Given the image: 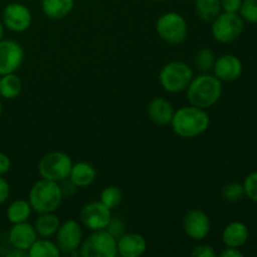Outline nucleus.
Listing matches in <instances>:
<instances>
[{"instance_id":"nucleus-13","label":"nucleus","mask_w":257,"mask_h":257,"mask_svg":"<svg viewBox=\"0 0 257 257\" xmlns=\"http://www.w3.org/2000/svg\"><path fill=\"white\" fill-rule=\"evenodd\" d=\"M182 226L188 237L195 241H202L210 233L211 220L205 211L200 208H192L186 212Z\"/></svg>"},{"instance_id":"nucleus-18","label":"nucleus","mask_w":257,"mask_h":257,"mask_svg":"<svg viewBox=\"0 0 257 257\" xmlns=\"http://www.w3.org/2000/svg\"><path fill=\"white\" fill-rule=\"evenodd\" d=\"M247 226L241 221L230 222L222 231V242L226 247H242L248 240Z\"/></svg>"},{"instance_id":"nucleus-34","label":"nucleus","mask_w":257,"mask_h":257,"mask_svg":"<svg viewBox=\"0 0 257 257\" xmlns=\"http://www.w3.org/2000/svg\"><path fill=\"white\" fill-rule=\"evenodd\" d=\"M241 4H242V0H221L222 12L226 13H238Z\"/></svg>"},{"instance_id":"nucleus-32","label":"nucleus","mask_w":257,"mask_h":257,"mask_svg":"<svg viewBox=\"0 0 257 257\" xmlns=\"http://www.w3.org/2000/svg\"><path fill=\"white\" fill-rule=\"evenodd\" d=\"M59 186H60V190H62L63 197H73L78 191V187L69 180V177L60 181Z\"/></svg>"},{"instance_id":"nucleus-37","label":"nucleus","mask_w":257,"mask_h":257,"mask_svg":"<svg viewBox=\"0 0 257 257\" xmlns=\"http://www.w3.org/2000/svg\"><path fill=\"white\" fill-rule=\"evenodd\" d=\"M221 257H243V252L237 247H226L220 253Z\"/></svg>"},{"instance_id":"nucleus-21","label":"nucleus","mask_w":257,"mask_h":257,"mask_svg":"<svg viewBox=\"0 0 257 257\" xmlns=\"http://www.w3.org/2000/svg\"><path fill=\"white\" fill-rule=\"evenodd\" d=\"M60 223L62 222H60L59 217L54 215V212L39 213L34 222V228L39 237L50 238L55 236Z\"/></svg>"},{"instance_id":"nucleus-16","label":"nucleus","mask_w":257,"mask_h":257,"mask_svg":"<svg viewBox=\"0 0 257 257\" xmlns=\"http://www.w3.org/2000/svg\"><path fill=\"white\" fill-rule=\"evenodd\" d=\"M117 251L122 257H141L147 251V241L141 233H123L117 238Z\"/></svg>"},{"instance_id":"nucleus-30","label":"nucleus","mask_w":257,"mask_h":257,"mask_svg":"<svg viewBox=\"0 0 257 257\" xmlns=\"http://www.w3.org/2000/svg\"><path fill=\"white\" fill-rule=\"evenodd\" d=\"M245 197L257 203V172H252L245 178L242 183Z\"/></svg>"},{"instance_id":"nucleus-23","label":"nucleus","mask_w":257,"mask_h":257,"mask_svg":"<svg viewBox=\"0 0 257 257\" xmlns=\"http://www.w3.org/2000/svg\"><path fill=\"white\" fill-rule=\"evenodd\" d=\"M23 90V82L15 73L0 75V97L12 100L20 95Z\"/></svg>"},{"instance_id":"nucleus-39","label":"nucleus","mask_w":257,"mask_h":257,"mask_svg":"<svg viewBox=\"0 0 257 257\" xmlns=\"http://www.w3.org/2000/svg\"><path fill=\"white\" fill-rule=\"evenodd\" d=\"M2 114H3V103L2 100H0V117H2Z\"/></svg>"},{"instance_id":"nucleus-20","label":"nucleus","mask_w":257,"mask_h":257,"mask_svg":"<svg viewBox=\"0 0 257 257\" xmlns=\"http://www.w3.org/2000/svg\"><path fill=\"white\" fill-rule=\"evenodd\" d=\"M74 8V0H42L43 14L52 20L64 19Z\"/></svg>"},{"instance_id":"nucleus-17","label":"nucleus","mask_w":257,"mask_h":257,"mask_svg":"<svg viewBox=\"0 0 257 257\" xmlns=\"http://www.w3.org/2000/svg\"><path fill=\"white\" fill-rule=\"evenodd\" d=\"M147 112L148 117L155 124L160 125V127H166L172 122L175 108H173L172 103L166 98L156 97L148 104Z\"/></svg>"},{"instance_id":"nucleus-9","label":"nucleus","mask_w":257,"mask_h":257,"mask_svg":"<svg viewBox=\"0 0 257 257\" xmlns=\"http://www.w3.org/2000/svg\"><path fill=\"white\" fill-rule=\"evenodd\" d=\"M54 237L62 253H69V255L78 253L79 255L78 248L82 245L83 228L78 221L67 220L60 223Z\"/></svg>"},{"instance_id":"nucleus-22","label":"nucleus","mask_w":257,"mask_h":257,"mask_svg":"<svg viewBox=\"0 0 257 257\" xmlns=\"http://www.w3.org/2000/svg\"><path fill=\"white\" fill-rule=\"evenodd\" d=\"M33 208L28 200H15L8 206L7 218L12 225L20 222H27L30 218Z\"/></svg>"},{"instance_id":"nucleus-2","label":"nucleus","mask_w":257,"mask_h":257,"mask_svg":"<svg viewBox=\"0 0 257 257\" xmlns=\"http://www.w3.org/2000/svg\"><path fill=\"white\" fill-rule=\"evenodd\" d=\"M222 95V82L210 73H201L193 77L186 89L188 103L195 107L208 109L220 100Z\"/></svg>"},{"instance_id":"nucleus-7","label":"nucleus","mask_w":257,"mask_h":257,"mask_svg":"<svg viewBox=\"0 0 257 257\" xmlns=\"http://www.w3.org/2000/svg\"><path fill=\"white\" fill-rule=\"evenodd\" d=\"M79 255L82 257H115L118 255L117 238L108 230L92 231L82 241Z\"/></svg>"},{"instance_id":"nucleus-28","label":"nucleus","mask_w":257,"mask_h":257,"mask_svg":"<svg viewBox=\"0 0 257 257\" xmlns=\"http://www.w3.org/2000/svg\"><path fill=\"white\" fill-rule=\"evenodd\" d=\"M222 197L225 201L232 203L238 202V201L242 200V198L245 197V190H243L242 183H227V185L222 188Z\"/></svg>"},{"instance_id":"nucleus-33","label":"nucleus","mask_w":257,"mask_h":257,"mask_svg":"<svg viewBox=\"0 0 257 257\" xmlns=\"http://www.w3.org/2000/svg\"><path fill=\"white\" fill-rule=\"evenodd\" d=\"M105 230L109 231V232L112 233L115 238H118V237H120L123 233H124L123 232V231H124V225H123L122 220H119V218H118V220H113V217H112L109 225H108V227L105 228Z\"/></svg>"},{"instance_id":"nucleus-5","label":"nucleus","mask_w":257,"mask_h":257,"mask_svg":"<svg viewBox=\"0 0 257 257\" xmlns=\"http://www.w3.org/2000/svg\"><path fill=\"white\" fill-rule=\"evenodd\" d=\"M156 32L163 42L171 45H180L187 39V22L180 13H163L156 22Z\"/></svg>"},{"instance_id":"nucleus-15","label":"nucleus","mask_w":257,"mask_h":257,"mask_svg":"<svg viewBox=\"0 0 257 257\" xmlns=\"http://www.w3.org/2000/svg\"><path fill=\"white\" fill-rule=\"evenodd\" d=\"M242 62L233 54H223L216 58L213 64V74L221 82H233L242 74Z\"/></svg>"},{"instance_id":"nucleus-11","label":"nucleus","mask_w":257,"mask_h":257,"mask_svg":"<svg viewBox=\"0 0 257 257\" xmlns=\"http://www.w3.org/2000/svg\"><path fill=\"white\" fill-rule=\"evenodd\" d=\"M80 223L89 231L105 230L112 220V210L102 202L87 203L79 213Z\"/></svg>"},{"instance_id":"nucleus-10","label":"nucleus","mask_w":257,"mask_h":257,"mask_svg":"<svg viewBox=\"0 0 257 257\" xmlns=\"http://www.w3.org/2000/svg\"><path fill=\"white\" fill-rule=\"evenodd\" d=\"M3 24L13 33H23L32 25L33 15L29 8L22 3H10L3 10Z\"/></svg>"},{"instance_id":"nucleus-38","label":"nucleus","mask_w":257,"mask_h":257,"mask_svg":"<svg viewBox=\"0 0 257 257\" xmlns=\"http://www.w3.org/2000/svg\"><path fill=\"white\" fill-rule=\"evenodd\" d=\"M4 33H5V27H4V24H3L2 20H0V40L4 38Z\"/></svg>"},{"instance_id":"nucleus-40","label":"nucleus","mask_w":257,"mask_h":257,"mask_svg":"<svg viewBox=\"0 0 257 257\" xmlns=\"http://www.w3.org/2000/svg\"><path fill=\"white\" fill-rule=\"evenodd\" d=\"M153 2H158V3H163V2H168V0H153Z\"/></svg>"},{"instance_id":"nucleus-1","label":"nucleus","mask_w":257,"mask_h":257,"mask_svg":"<svg viewBox=\"0 0 257 257\" xmlns=\"http://www.w3.org/2000/svg\"><path fill=\"white\" fill-rule=\"evenodd\" d=\"M171 127L176 136L181 138H196L203 135L210 127V115L206 109L186 105L175 110Z\"/></svg>"},{"instance_id":"nucleus-14","label":"nucleus","mask_w":257,"mask_h":257,"mask_svg":"<svg viewBox=\"0 0 257 257\" xmlns=\"http://www.w3.org/2000/svg\"><path fill=\"white\" fill-rule=\"evenodd\" d=\"M37 238L38 233L35 231L34 225H30L28 221L14 223L8 232V240H9L10 246L17 250L25 251V252H28V250L32 247Z\"/></svg>"},{"instance_id":"nucleus-6","label":"nucleus","mask_w":257,"mask_h":257,"mask_svg":"<svg viewBox=\"0 0 257 257\" xmlns=\"http://www.w3.org/2000/svg\"><path fill=\"white\" fill-rule=\"evenodd\" d=\"M73 161L69 155L62 151H53L40 158L38 163V172L44 180L60 182L69 177Z\"/></svg>"},{"instance_id":"nucleus-25","label":"nucleus","mask_w":257,"mask_h":257,"mask_svg":"<svg viewBox=\"0 0 257 257\" xmlns=\"http://www.w3.org/2000/svg\"><path fill=\"white\" fill-rule=\"evenodd\" d=\"M195 12L201 20L212 23L222 12L221 0H195Z\"/></svg>"},{"instance_id":"nucleus-4","label":"nucleus","mask_w":257,"mask_h":257,"mask_svg":"<svg viewBox=\"0 0 257 257\" xmlns=\"http://www.w3.org/2000/svg\"><path fill=\"white\" fill-rule=\"evenodd\" d=\"M195 74L193 70L187 63L185 62H170L161 69L158 80L160 84L166 92L176 93L185 92L190 85L191 80L193 79Z\"/></svg>"},{"instance_id":"nucleus-12","label":"nucleus","mask_w":257,"mask_h":257,"mask_svg":"<svg viewBox=\"0 0 257 257\" xmlns=\"http://www.w3.org/2000/svg\"><path fill=\"white\" fill-rule=\"evenodd\" d=\"M24 62V49L13 39L0 40V75L15 73Z\"/></svg>"},{"instance_id":"nucleus-27","label":"nucleus","mask_w":257,"mask_h":257,"mask_svg":"<svg viewBox=\"0 0 257 257\" xmlns=\"http://www.w3.org/2000/svg\"><path fill=\"white\" fill-rule=\"evenodd\" d=\"M123 200V193L117 186H108L100 193V202L109 210H114L120 205Z\"/></svg>"},{"instance_id":"nucleus-31","label":"nucleus","mask_w":257,"mask_h":257,"mask_svg":"<svg viewBox=\"0 0 257 257\" xmlns=\"http://www.w3.org/2000/svg\"><path fill=\"white\" fill-rule=\"evenodd\" d=\"M216 250L211 245H198L196 247H193V250L191 251V256L192 257H216Z\"/></svg>"},{"instance_id":"nucleus-36","label":"nucleus","mask_w":257,"mask_h":257,"mask_svg":"<svg viewBox=\"0 0 257 257\" xmlns=\"http://www.w3.org/2000/svg\"><path fill=\"white\" fill-rule=\"evenodd\" d=\"M10 168H12V161H10L9 156L0 152V176L7 175Z\"/></svg>"},{"instance_id":"nucleus-26","label":"nucleus","mask_w":257,"mask_h":257,"mask_svg":"<svg viewBox=\"0 0 257 257\" xmlns=\"http://www.w3.org/2000/svg\"><path fill=\"white\" fill-rule=\"evenodd\" d=\"M216 55L208 48H202L198 50L193 57V64L196 69L201 73H210L212 70L213 64H215Z\"/></svg>"},{"instance_id":"nucleus-24","label":"nucleus","mask_w":257,"mask_h":257,"mask_svg":"<svg viewBox=\"0 0 257 257\" xmlns=\"http://www.w3.org/2000/svg\"><path fill=\"white\" fill-rule=\"evenodd\" d=\"M62 251L58 247L57 242H53L45 237L37 238L32 247L28 250L29 257H59Z\"/></svg>"},{"instance_id":"nucleus-3","label":"nucleus","mask_w":257,"mask_h":257,"mask_svg":"<svg viewBox=\"0 0 257 257\" xmlns=\"http://www.w3.org/2000/svg\"><path fill=\"white\" fill-rule=\"evenodd\" d=\"M63 198L59 182L40 178L30 188L28 201L34 212L48 213L55 212L62 205Z\"/></svg>"},{"instance_id":"nucleus-8","label":"nucleus","mask_w":257,"mask_h":257,"mask_svg":"<svg viewBox=\"0 0 257 257\" xmlns=\"http://www.w3.org/2000/svg\"><path fill=\"white\" fill-rule=\"evenodd\" d=\"M243 28V19L238 13L221 12L212 22L211 33L216 42L230 44L241 37Z\"/></svg>"},{"instance_id":"nucleus-29","label":"nucleus","mask_w":257,"mask_h":257,"mask_svg":"<svg viewBox=\"0 0 257 257\" xmlns=\"http://www.w3.org/2000/svg\"><path fill=\"white\" fill-rule=\"evenodd\" d=\"M238 13L243 22L257 24V0H242Z\"/></svg>"},{"instance_id":"nucleus-19","label":"nucleus","mask_w":257,"mask_h":257,"mask_svg":"<svg viewBox=\"0 0 257 257\" xmlns=\"http://www.w3.org/2000/svg\"><path fill=\"white\" fill-rule=\"evenodd\" d=\"M95 177H97V171L90 163L83 162V161L73 163L69 173V180L78 188H85L92 186L94 183Z\"/></svg>"},{"instance_id":"nucleus-35","label":"nucleus","mask_w":257,"mask_h":257,"mask_svg":"<svg viewBox=\"0 0 257 257\" xmlns=\"http://www.w3.org/2000/svg\"><path fill=\"white\" fill-rule=\"evenodd\" d=\"M10 196L9 182L3 176H0V205L5 203Z\"/></svg>"}]
</instances>
